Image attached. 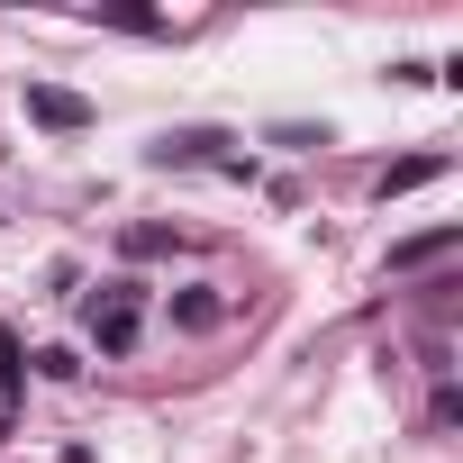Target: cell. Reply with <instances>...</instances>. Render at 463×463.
<instances>
[{
    "mask_svg": "<svg viewBox=\"0 0 463 463\" xmlns=\"http://www.w3.org/2000/svg\"><path fill=\"white\" fill-rule=\"evenodd\" d=\"M46 382H82V354H64V345H46V354H28Z\"/></svg>",
    "mask_w": 463,
    "mask_h": 463,
    "instance_id": "cell-8",
    "label": "cell"
},
{
    "mask_svg": "<svg viewBox=\"0 0 463 463\" xmlns=\"http://www.w3.org/2000/svg\"><path fill=\"white\" fill-rule=\"evenodd\" d=\"M436 255H454V227H427V237L391 246V273H418V264H436Z\"/></svg>",
    "mask_w": 463,
    "mask_h": 463,
    "instance_id": "cell-5",
    "label": "cell"
},
{
    "mask_svg": "<svg viewBox=\"0 0 463 463\" xmlns=\"http://www.w3.org/2000/svg\"><path fill=\"white\" fill-rule=\"evenodd\" d=\"M173 327L209 336V327H227V300H218V291H173Z\"/></svg>",
    "mask_w": 463,
    "mask_h": 463,
    "instance_id": "cell-3",
    "label": "cell"
},
{
    "mask_svg": "<svg viewBox=\"0 0 463 463\" xmlns=\"http://www.w3.org/2000/svg\"><path fill=\"white\" fill-rule=\"evenodd\" d=\"M28 118L55 128V137H73V128H91V100H73V91H55V82H28Z\"/></svg>",
    "mask_w": 463,
    "mask_h": 463,
    "instance_id": "cell-2",
    "label": "cell"
},
{
    "mask_svg": "<svg viewBox=\"0 0 463 463\" xmlns=\"http://www.w3.org/2000/svg\"><path fill=\"white\" fill-rule=\"evenodd\" d=\"M218 146H227V137H209V128H182V137H164V146H155V164H218Z\"/></svg>",
    "mask_w": 463,
    "mask_h": 463,
    "instance_id": "cell-4",
    "label": "cell"
},
{
    "mask_svg": "<svg viewBox=\"0 0 463 463\" xmlns=\"http://www.w3.org/2000/svg\"><path fill=\"white\" fill-rule=\"evenodd\" d=\"M418 182H436V155H400V164L382 173V200H391V191H418Z\"/></svg>",
    "mask_w": 463,
    "mask_h": 463,
    "instance_id": "cell-7",
    "label": "cell"
},
{
    "mask_svg": "<svg viewBox=\"0 0 463 463\" xmlns=\"http://www.w3.org/2000/svg\"><path fill=\"white\" fill-rule=\"evenodd\" d=\"M137 336H146V291L137 282H100L91 291V345L100 354H128Z\"/></svg>",
    "mask_w": 463,
    "mask_h": 463,
    "instance_id": "cell-1",
    "label": "cell"
},
{
    "mask_svg": "<svg viewBox=\"0 0 463 463\" xmlns=\"http://www.w3.org/2000/svg\"><path fill=\"white\" fill-rule=\"evenodd\" d=\"M19 391H28V354H19V336H10V327H0V409H10Z\"/></svg>",
    "mask_w": 463,
    "mask_h": 463,
    "instance_id": "cell-6",
    "label": "cell"
}]
</instances>
